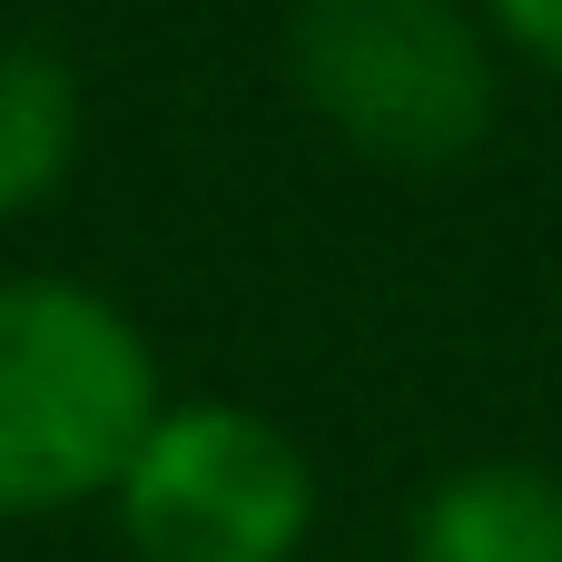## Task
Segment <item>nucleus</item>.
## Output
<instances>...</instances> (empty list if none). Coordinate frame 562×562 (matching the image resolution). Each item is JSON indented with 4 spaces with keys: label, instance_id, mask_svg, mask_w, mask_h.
Listing matches in <instances>:
<instances>
[{
    "label": "nucleus",
    "instance_id": "nucleus-1",
    "mask_svg": "<svg viewBox=\"0 0 562 562\" xmlns=\"http://www.w3.org/2000/svg\"><path fill=\"white\" fill-rule=\"evenodd\" d=\"M158 405V346L109 286L59 267L0 277V524L109 504Z\"/></svg>",
    "mask_w": 562,
    "mask_h": 562
},
{
    "label": "nucleus",
    "instance_id": "nucleus-2",
    "mask_svg": "<svg viewBox=\"0 0 562 562\" xmlns=\"http://www.w3.org/2000/svg\"><path fill=\"white\" fill-rule=\"evenodd\" d=\"M504 40L474 0H296L286 79L366 168H464L504 119Z\"/></svg>",
    "mask_w": 562,
    "mask_h": 562
},
{
    "label": "nucleus",
    "instance_id": "nucleus-3",
    "mask_svg": "<svg viewBox=\"0 0 562 562\" xmlns=\"http://www.w3.org/2000/svg\"><path fill=\"white\" fill-rule=\"evenodd\" d=\"M109 514L128 562H296L316 543L326 494L277 415L227 395H168Z\"/></svg>",
    "mask_w": 562,
    "mask_h": 562
},
{
    "label": "nucleus",
    "instance_id": "nucleus-4",
    "mask_svg": "<svg viewBox=\"0 0 562 562\" xmlns=\"http://www.w3.org/2000/svg\"><path fill=\"white\" fill-rule=\"evenodd\" d=\"M405 562H562V474L524 454L435 474L405 514Z\"/></svg>",
    "mask_w": 562,
    "mask_h": 562
},
{
    "label": "nucleus",
    "instance_id": "nucleus-5",
    "mask_svg": "<svg viewBox=\"0 0 562 562\" xmlns=\"http://www.w3.org/2000/svg\"><path fill=\"white\" fill-rule=\"evenodd\" d=\"M89 138V89L69 49L49 40H0V217H30L69 188Z\"/></svg>",
    "mask_w": 562,
    "mask_h": 562
},
{
    "label": "nucleus",
    "instance_id": "nucleus-6",
    "mask_svg": "<svg viewBox=\"0 0 562 562\" xmlns=\"http://www.w3.org/2000/svg\"><path fill=\"white\" fill-rule=\"evenodd\" d=\"M474 10H484V30L504 40V59L543 69L562 89V0H474Z\"/></svg>",
    "mask_w": 562,
    "mask_h": 562
}]
</instances>
